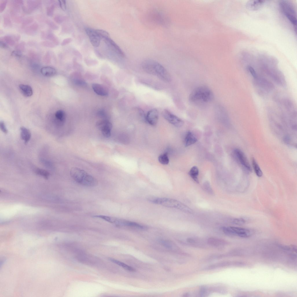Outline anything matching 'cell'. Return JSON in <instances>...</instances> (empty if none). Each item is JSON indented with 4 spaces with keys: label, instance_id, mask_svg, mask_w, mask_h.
Masks as SVG:
<instances>
[{
    "label": "cell",
    "instance_id": "cell-33",
    "mask_svg": "<svg viewBox=\"0 0 297 297\" xmlns=\"http://www.w3.org/2000/svg\"><path fill=\"white\" fill-rule=\"evenodd\" d=\"M74 83L78 86H85L87 84L84 80L79 79H75L73 80Z\"/></svg>",
    "mask_w": 297,
    "mask_h": 297
},
{
    "label": "cell",
    "instance_id": "cell-27",
    "mask_svg": "<svg viewBox=\"0 0 297 297\" xmlns=\"http://www.w3.org/2000/svg\"><path fill=\"white\" fill-rule=\"evenodd\" d=\"M35 172L36 174L42 176L46 179L48 178L50 175V174L48 171L39 168H35Z\"/></svg>",
    "mask_w": 297,
    "mask_h": 297
},
{
    "label": "cell",
    "instance_id": "cell-42",
    "mask_svg": "<svg viewBox=\"0 0 297 297\" xmlns=\"http://www.w3.org/2000/svg\"><path fill=\"white\" fill-rule=\"evenodd\" d=\"M43 45L48 47H54L55 45L49 41H44L42 43Z\"/></svg>",
    "mask_w": 297,
    "mask_h": 297
},
{
    "label": "cell",
    "instance_id": "cell-4",
    "mask_svg": "<svg viewBox=\"0 0 297 297\" xmlns=\"http://www.w3.org/2000/svg\"><path fill=\"white\" fill-rule=\"evenodd\" d=\"M253 83L257 92L262 95H265L273 90L274 88V84L271 82L258 76L253 78Z\"/></svg>",
    "mask_w": 297,
    "mask_h": 297
},
{
    "label": "cell",
    "instance_id": "cell-48",
    "mask_svg": "<svg viewBox=\"0 0 297 297\" xmlns=\"http://www.w3.org/2000/svg\"><path fill=\"white\" fill-rule=\"evenodd\" d=\"M55 21L58 23L61 22L63 20V18L61 17H58V16H57L56 17H55Z\"/></svg>",
    "mask_w": 297,
    "mask_h": 297
},
{
    "label": "cell",
    "instance_id": "cell-47",
    "mask_svg": "<svg viewBox=\"0 0 297 297\" xmlns=\"http://www.w3.org/2000/svg\"><path fill=\"white\" fill-rule=\"evenodd\" d=\"M98 115L101 117H104L105 116V112L103 110H100L98 112Z\"/></svg>",
    "mask_w": 297,
    "mask_h": 297
},
{
    "label": "cell",
    "instance_id": "cell-37",
    "mask_svg": "<svg viewBox=\"0 0 297 297\" xmlns=\"http://www.w3.org/2000/svg\"><path fill=\"white\" fill-rule=\"evenodd\" d=\"M247 69L253 78L257 77L258 75L254 69L251 66H249L247 67Z\"/></svg>",
    "mask_w": 297,
    "mask_h": 297
},
{
    "label": "cell",
    "instance_id": "cell-25",
    "mask_svg": "<svg viewBox=\"0 0 297 297\" xmlns=\"http://www.w3.org/2000/svg\"><path fill=\"white\" fill-rule=\"evenodd\" d=\"M110 260L112 262L122 267L127 270L131 271H135V269L123 262L112 258H110Z\"/></svg>",
    "mask_w": 297,
    "mask_h": 297
},
{
    "label": "cell",
    "instance_id": "cell-40",
    "mask_svg": "<svg viewBox=\"0 0 297 297\" xmlns=\"http://www.w3.org/2000/svg\"><path fill=\"white\" fill-rule=\"evenodd\" d=\"M58 1L60 7L64 11L66 10V1L59 0Z\"/></svg>",
    "mask_w": 297,
    "mask_h": 297
},
{
    "label": "cell",
    "instance_id": "cell-22",
    "mask_svg": "<svg viewBox=\"0 0 297 297\" xmlns=\"http://www.w3.org/2000/svg\"><path fill=\"white\" fill-rule=\"evenodd\" d=\"M208 242L210 245L216 247H222L226 244V242L223 240L213 238H209Z\"/></svg>",
    "mask_w": 297,
    "mask_h": 297
},
{
    "label": "cell",
    "instance_id": "cell-12",
    "mask_svg": "<svg viewBox=\"0 0 297 297\" xmlns=\"http://www.w3.org/2000/svg\"><path fill=\"white\" fill-rule=\"evenodd\" d=\"M85 31L92 45L96 47L99 46L100 45L101 38L97 34L95 30L89 28H86Z\"/></svg>",
    "mask_w": 297,
    "mask_h": 297
},
{
    "label": "cell",
    "instance_id": "cell-29",
    "mask_svg": "<svg viewBox=\"0 0 297 297\" xmlns=\"http://www.w3.org/2000/svg\"><path fill=\"white\" fill-rule=\"evenodd\" d=\"M16 37L11 36H6L3 38V41H5L6 42L11 45H13L15 43V40L16 39L15 37Z\"/></svg>",
    "mask_w": 297,
    "mask_h": 297
},
{
    "label": "cell",
    "instance_id": "cell-17",
    "mask_svg": "<svg viewBox=\"0 0 297 297\" xmlns=\"http://www.w3.org/2000/svg\"><path fill=\"white\" fill-rule=\"evenodd\" d=\"M198 141L197 138L191 131H189L186 133L184 138V144L187 147L195 143Z\"/></svg>",
    "mask_w": 297,
    "mask_h": 297
},
{
    "label": "cell",
    "instance_id": "cell-7",
    "mask_svg": "<svg viewBox=\"0 0 297 297\" xmlns=\"http://www.w3.org/2000/svg\"><path fill=\"white\" fill-rule=\"evenodd\" d=\"M264 71L269 77L278 85L283 86H285L286 85L284 76L280 70L265 68H264Z\"/></svg>",
    "mask_w": 297,
    "mask_h": 297
},
{
    "label": "cell",
    "instance_id": "cell-5",
    "mask_svg": "<svg viewBox=\"0 0 297 297\" xmlns=\"http://www.w3.org/2000/svg\"><path fill=\"white\" fill-rule=\"evenodd\" d=\"M111 223L119 227L142 230H146L148 229L146 226L139 223L114 217L112 218Z\"/></svg>",
    "mask_w": 297,
    "mask_h": 297
},
{
    "label": "cell",
    "instance_id": "cell-9",
    "mask_svg": "<svg viewBox=\"0 0 297 297\" xmlns=\"http://www.w3.org/2000/svg\"><path fill=\"white\" fill-rule=\"evenodd\" d=\"M164 118L169 123L177 127L182 126L184 124L183 121L168 110H164L162 113Z\"/></svg>",
    "mask_w": 297,
    "mask_h": 297
},
{
    "label": "cell",
    "instance_id": "cell-44",
    "mask_svg": "<svg viewBox=\"0 0 297 297\" xmlns=\"http://www.w3.org/2000/svg\"><path fill=\"white\" fill-rule=\"evenodd\" d=\"M71 40L72 39L70 38L66 39L62 41L61 44L62 46L65 45L70 43Z\"/></svg>",
    "mask_w": 297,
    "mask_h": 297
},
{
    "label": "cell",
    "instance_id": "cell-41",
    "mask_svg": "<svg viewBox=\"0 0 297 297\" xmlns=\"http://www.w3.org/2000/svg\"><path fill=\"white\" fill-rule=\"evenodd\" d=\"M22 55L21 52L19 50H14L11 53L12 56L17 57H21Z\"/></svg>",
    "mask_w": 297,
    "mask_h": 297
},
{
    "label": "cell",
    "instance_id": "cell-3",
    "mask_svg": "<svg viewBox=\"0 0 297 297\" xmlns=\"http://www.w3.org/2000/svg\"><path fill=\"white\" fill-rule=\"evenodd\" d=\"M70 174L72 178L79 184L88 186H94L98 184L97 180L84 171L77 167L72 168Z\"/></svg>",
    "mask_w": 297,
    "mask_h": 297
},
{
    "label": "cell",
    "instance_id": "cell-34",
    "mask_svg": "<svg viewBox=\"0 0 297 297\" xmlns=\"http://www.w3.org/2000/svg\"><path fill=\"white\" fill-rule=\"evenodd\" d=\"M222 229L223 231L226 235L229 236H234L230 227H223Z\"/></svg>",
    "mask_w": 297,
    "mask_h": 297
},
{
    "label": "cell",
    "instance_id": "cell-15",
    "mask_svg": "<svg viewBox=\"0 0 297 297\" xmlns=\"http://www.w3.org/2000/svg\"><path fill=\"white\" fill-rule=\"evenodd\" d=\"M105 43L110 47L112 50L118 56L123 58L124 54L119 47L110 38L104 39Z\"/></svg>",
    "mask_w": 297,
    "mask_h": 297
},
{
    "label": "cell",
    "instance_id": "cell-35",
    "mask_svg": "<svg viewBox=\"0 0 297 297\" xmlns=\"http://www.w3.org/2000/svg\"><path fill=\"white\" fill-rule=\"evenodd\" d=\"M46 37L47 39L52 41L55 44H58V41L56 37L52 33L48 34Z\"/></svg>",
    "mask_w": 297,
    "mask_h": 297
},
{
    "label": "cell",
    "instance_id": "cell-24",
    "mask_svg": "<svg viewBox=\"0 0 297 297\" xmlns=\"http://www.w3.org/2000/svg\"><path fill=\"white\" fill-rule=\"evenodd\" d=\"M55 117L57 120L63 123L65 120V113L62 110H58L55 113Z\"/></svg>",
    "mask_w": 297,
    "mask_h": 297
},
{
    "label": "cell",
    "instance_id": "cell-8",
    "mask_svg": "<svg viewBox=\"0 0 297 297\" xmlns=\"http://www.w3.org/2000/svg\"><path fill=\"white\" fill-rule=\"evenodd\" d=\"M280 7L287 19L294 25L296 26L297 19L296 12L293 7L286 1L280 3Z\"/></svg>",
    "mask_w": 297,
    "mask_h": 297
},
{
    "label": "cell",
    "instance_id": "cell-49",
    "mask_svg": "<svg viewBox=\"0 0 297 297\" xmlns=\"http://www.w3.org/2000/svg\"><path fill=\"white\" fill-rule=\"evenodd\" d=\"M188 242L191 243H193L195 242V241L193 239L191 238H188L187 240Z\"/></svg>",
    "mask_w": 297,
    "mask_h": 297
},
{
    "label": "cell",
    "instance_id": "cell-30",
    "mask_svg": "<svg viewBox=\"0 0 297 297\" xmlns=\"http://www.w3.org/2000/svg\"><path fill=\"white\" fill-rule=\"evenodd\" d=\"M96 32L101 38L103 39L109 38V34L106 31L100 29L95 30Z\"/></svg>",
    "mask_w": 297,
    "mask_h": 297
},
{
    "label": "cell",
    "instance_id": "cell-10",
    "mask_svg": "<svg viewBox=\"0 0 297 297\" xmlns=\"http://www.w3.org/2000/svg\"><path fill=\"white\" fill-rule=\"evenodd\" d=\"M96 126L104 137H110L112 124L109 121L106 119L99 120L97 122Z\"/></svg>",
    "mask_w": 297,
    "mask_h": 297
},
{
    "label": "cell",
    "instance_id": "cell-32",
    "mask_svg": "<svg viewBox=\"0 0 297 297\" xmlns=\"http://www.w3.org/2000/svg\"><path fill=\"white\" fill-rule=\"evenodd\" d=\"M203 187L204 191L209 194H213V191L211 186L210 183L208 181L204 182Z\"/></svg>",
    "mask_w": 297,
    "mask_h": 297
},
{
    "label": "cell",
    "instance_id": "cell-39",
    "mask_svg": "<svg viewBox=\"0 0 297 297\" xmlns=\"http://www.w3.org/2000/svg\"><path fill=\"white\" fill-rule=\"evenodd\" d=\"M0 128L1 131L4 133H7L8 131L5 126L4 123L3 121H1L0 123Z\"/></svg>",
    "mask_w": 297,
    "mask_h": 297
},
{
    "label": "cell",
    "instance_id": "cell-14",
    "mask_svg": "<svg viewBox=\"0 0 297 297\" xmlns=\"http://www.w3.org/2000/svg\"><path fill=\"white\" fill-rule=\"evenodd\" d=\"M158 119V113L156 109H153L148 112L145 117V120L150 125L156 124Z\"/></svg>",
    "mask_w": 297,
    "mask_h": 297
},
{
    "label": "cell",
    "instance_id": "cell-38",
    "mask_svg": "<svg viewBox=\"0 0 297 297\" xmlns=\"http://www.w3.org/2000/svg\"><path fill=\"white\" fill-rule=\"evenodd\" d=\"M54 8L55 5L54 4L51 5L47 9V14L48 15L50 16L52 15Z\"/></svg>",
    "mask_w": 297,
    "mask_h": 297
},
{
    "label": "cell",
    "instance_id": "cell-6",
    "mask_svg": "<svg viewBox=\"0 0 297 297\" xmlns=\"http://www.w3.org/2000/svg\"><path fill=\"white\" fill-rule=\"evenodd\" d=\"M147 199L148 201L154 204L178 209L181 202L176 200L168 198L149 196Z\"/></svg>",
    "mask_w": 297,
    "mask_h": 297
},
{
    "label": "cell",
    "instance_id": "cell-20",
    "mask_svg": "<svg viewBox=\"0 0 297 297\" xmlns=\"http://www.w3.org/2000/svg\"><path fill=\"white\" fill-rule=\"evenodd\" d=\"M19 88L22 94L26 97H30L33 94L32 89L28 85L21 84L19 86Z\"/></svg>",
    "mask_w": 297,
    "mask_h": 297
},
{
    "label": "cell",
    "instance_id": "cell-21",
    "mask_svg": "<svg viewBox=\"0 0 297 297\" xmlns=\"http://www.w3.org/2000/svg\"><path fill=\"white\" fill-rule=\"evenodd\" d=\"M264 3V1H251L248 3L247 7L252 10H257L262 6Z\"/></svg>",
    "mask_w": 297,
    "mask_h": 297
},
{
    "label": "cell",
    "instance_id": "cell-28",
    "mask_svg": "<svg viewBox=\"0 0 297 297\" xmlns=\"http://www.w3.org/2000/svg\"><path fill=\"white\" fill-rule=\"evenodd\" d=\"M158 160L161 164L163 165L167 164L169 162V159L166 153L160 155L158 157Z\"/></svg>",
    "mask_w": 297,
    "mask_h": 297
},
{
    "label": "cell",
    "instance_id": "cell-26",
    "mask_svg": "<svg viewBox=\"0 0 297 297\" xmlns=\"http://www.w3.org/2000/svg\"><path fill=\"white\" fill-rule=\"evenodd\" d=\"M252 164L256 175L259 177H261L262 175V172L257 162L254 158H253L252 160Z\"/></svg>",
    "mask_w": 297,
    "mask_h": 297
},
{
    "label": "cell",
    "instance_id": "cell-13",
    "mask_svg": "<svg viewBox=\"0 0 297 297\" xmlns=\"http://www.w3.org/2000/svg\"><path fill=\"white\" fill-rule=\"evenodd\" d=\"M234 236L242 238H247L252 234V231L250 229L239 227H229Z\"/></svg>",
    "mask_w": 297,
    "mask_h": 297
},
{
    "label": "cell",
    "instance_id": "cell-31",
    "mask_svg": "<svg viewBox=\"0 0 297 297\" xmlns=\"http://www.w3.org/2000/svg\"><path fill=\"white\" fill-rule=\"evenodd\" d=\"M247 221V219L245 218H235L233 220L232 223L233 224L238 225H241L245 223Z\"/></svg>",
    "mask_w": 297,
    "mask_h": 297
},
{
    "label": "cell",
    "instance_id": "cell-45",
    "mask_svg": "<svg viewBox=\"0 0 297 297\" xmlns=\"http://www.w3.org/2000/svg\"><path fill=\"white\" fill-rule=\"evenodd\" d=\"M48 25L52 29H57L58 28V26L54 23L52 21H49Z\"/></svg>",
    "mask_w": 297,
    "mask_h": 297
},
{
    "label": "cell",
    "instance_id": "cell-46",
    "mask_svg": "<svg viewBox=\"0 0 297 297\" xmlns=\"http://www.w3.org/2000/svg\"><path fill=\"white\" fill-rule=\"evenodd\" d=\"M0 46L2 48H4L6 49L8 48V46L7 44L1 40L0 42Z\"/></svg>",
    "mask_w": 297,
    "mask_h": 297
},
{
    "label": "cell",
    "instance_id": "cell-11",
    "mask_svg": "<svg viewBox=\"0 0 297 297\" xmlns=\"http://www.w3.org/2000/svg\"><path fill=\"white\" fill-rule=\"evenodd\" d=\"M233 152L235 157L240 164L247 170L251 171V166L243 152L238 149H235Z\"/></svg>",
    "mask_w": 297,
    "mask_h": 297
},
{
    "label": "cell",
    "instance_id": "cell-1",
    "mask_svg": "<svg viewBox=\"0 0 297 297\" xmlns=\"http://www.w3.org/2000/svg\"><path fill=\"white\" fill-rule=\"evenodd\" d=\"M144 70L146 72L157 76L162 80L169 82L171 77L169 73L160 64L154 60L147 59L142 64Z\"/></svg>",
    "mask_w": 297,
    "mask_h": 297
},
{
    "label": "cell",
    "instance_id": "cell-18",
    "mask_svg": "<svg viewBox=\"0 0 297 297\" xmlns=\"http://www.w3.org/2000/svg\"><path fill=\"white\" fill-rule=\"evenodd\" d=\"M20 129L21 138L24 141L25 144H26L30 139L31 135L30 131L24 126L21 127Z\"/></svg>",
    "mask_w": 297,
    "mask_h": 297
},
{
    "label": "cell",
    "instance_id": "cell-43",
    "mask_svg": "<svg viewBox=\"0 0 297 297\" xmlns=\"http://www.w3.org/2000/svg\"><path fill=\"white\" fill-rule=\"evenodd\" d=\"M7 3V1L6 0L3 1L1 3L0 5V11L1 12L3 11L6 7Z\"/></svg>",
    "mask_w": 297,
    "mask_h": 297
},
{
    "label": "cell",
    "instance_id": "cell-50",
    "mask_svg": "<svg viewBox=\"0 0 297 297\" xmlns=\"http://www.w3.org/2000/svg\"><path fill=\"white\" fill-rule=\"evenodd\" d=\"M188 295V293H186V294H184V295L183 296H187Z\"/></svg>",
    "mask_w": 297,
    "mask_h": 297
},
{
    "label": "cell",
    "instance_id": "cell-16",
    "mask_svg": "<svg viewBox=\"0 0 297 297\" xmlns=\"http://www.w3.org/2000/svg\"><path fill=\"white\" fill-rule=\"evenodd\" d=\"M92 88L94 92L99 95L106 96L108 94L107 88L102 85L94 83L92 85Z\"/></svg>",
    "mask_w": 297,
    "mask_h": 297
},
{
    "label": "cell",
    "instance_id": "cell-36",
    "mask_svg": "<svg viewBox=\"0 0 297 297\" xmlns=\"http://www.w3.org/2000/svg\"><path fill=\"white\" fill-rule=\"evenodd\" d=\"M160 243L164 246L170 249L172 247V245L171 244V243L166 240H160L159 241Z\"/></svg>",
    "mask_w": 297,
    "mask_h": 297
},
{
    "label": "cell",
    "instance_id": "cell-19",
    "mask_svg": "<svg viewBox=\"0 0 297 297\" xmlns=\"http://www.w3.org/2000/svg\"><path fill=\"white\" fill-rule=\"evenodd\" d=\"M40 71L42 75L47 77L53 76L56 73V69L50 66L44 67L41 68Z\"/></svg>",
    "mask_w": 297,
    "mask_h": 297
},
{
    "label": "cell",
    "instance_id": "cell-23",
    "mask_svg": "<svg viewBox=\"0 0 297 297\" xmlns=\"http://www.w3.org/2000/svg\"><path fill=\"white\" fill-rule=\"evenodd\" d=\"M199 171L198 168L194 166L192 167L190 170L189 174L192 179L197 183H199L198 178Z\"/></svg>",
    "mask_w": 297,
    "mask_h": 297
},
{
    "label": "cell",
    "instance_id": "cell-2",
    "mask_svg": "<svg viewBox=\"0 0 297 297\" xmlns=\"http://www.w3.org/2000/svg\"><path fill=\"white\" fill-rule=\"evenodd\" d=\"M214 95L212 91L205 86H200L194 89L189 96V100L196 103H207L211 102Z\"/></svg>",
    "mask_w": 297,
    "mask_h": 297
}]
</instances>
